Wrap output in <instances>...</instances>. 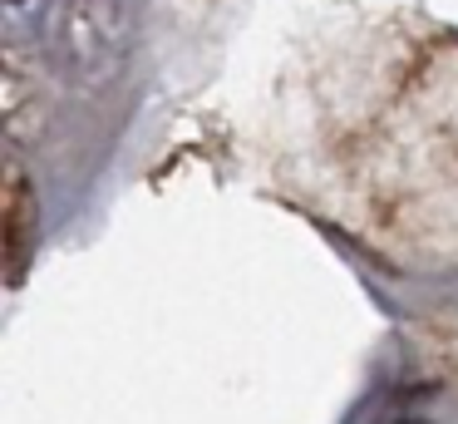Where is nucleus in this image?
<instances>
[{"label": "nucleus", "mask_w": 458, "mask_h": 424, "mask_svg": "<svg viewBox=\"0 0 458 424\" xmlns=\"http://www.w3.org/2000/svg\"><path fill=\"white\" fill-rule=\"evenodd\" d=\"M35 242H40V203L30 177L11 168V183H5V281L11 286H21Z\"/></svg>", "instance_id": "2"}, {"label": "nucleus", "mask_w": 458, "mask_h": 424, "mask_svg": "<svg viewBox=\"0 0 458 424\" xmlns=\"http://www.w3.org/2000/svg\"><path fill=\"white\" fill-rule=\"evenodd\" d=\"M11 5H15V10H25V5H30V0H11Z\"/></svg>", "instance_id": "3"}, {"label": "nucleus", "mask_w": 458, "mask_h": 424, "mask_svg": "<svg viewBox=\"0 0 458 424\" xmlns=\"http://www.w3.org/2000/svg\"><path fill=\"white\" fill-rule=\"evenodd\" d=\"M45 45L70 84L104 89L123 69V49H129L123 0H55L45 20Z\"/></svg>", "instance_id": "1"}]
</instances>
